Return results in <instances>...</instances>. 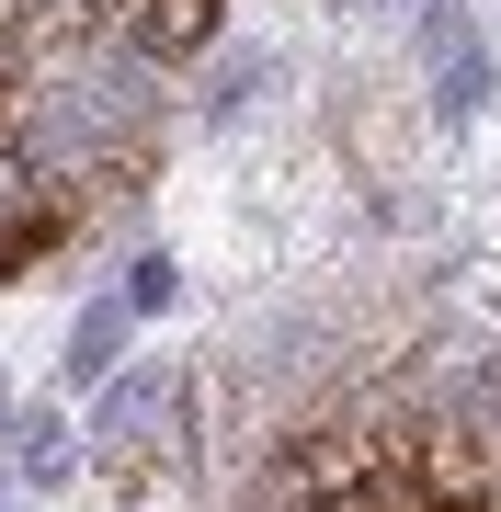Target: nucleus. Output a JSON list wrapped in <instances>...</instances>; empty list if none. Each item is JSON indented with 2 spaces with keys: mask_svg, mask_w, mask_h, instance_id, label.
Wrapping results in <instances>:
<instances>
[{
  "mask_svg": "<svg viewBox=\"0 0 501 512\" xmlns=\"http://www.w3.org/2000/svg\"><path fill=\"white\" fill-rule=\"evenodd\" d=\"M126 319H137V308H126V296H103V308H92V319H80V342H69V376H80V387H92V376L114 365V342H126Z\"/></svg>",
  "mask_w": 501,
  "mask_h": 512,
  "instance_id": "nucleus-3",
  "label": "nucleus"
},
{
  "mask_svg": "<svg viewBox=\"0 0 501 512\" xmlns=\"http://www.w3.org/2000/svg\"><path fill=\"white\" fill-rule=\"evenodd\" d=\"M46 239H57V194H46V171L23 160V137L0 126V274H23Z\"/></svg>",
  "mask_w": 501,
  "mask_h": 512,
  "instance_id": "nucleus-2",
  "label": "nucleus"
},
{
  "mask_svg": "<svg viewBox=\"0 0 501 512\" xmlns=\"http://www.w3.org/2000/svg\"><path fill=\"white\" fill-rule=\"evenodd\" d=\"M285 490H297L308 512H501L490 501V478L456 456V444H433V433H365L342 456H308V467H285Z\"/></svg>",
  "mask_w": 501,
  "mask_h": 512,
  "instance_id": "nucleus-1",
  "label": "nucleus"
}]
</instances>
